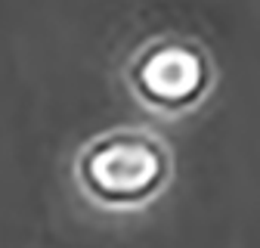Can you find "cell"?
<instances>
[{
	"mask_svg": "<svg viewBox=\"0 0 260 248\" xmlns=\"http://www.w3.org/2000/svg\"><path fill=\"white\" fill-rule=\"evenodd\" d=\"M171 149L146 128H112L81 146L78 186L103 208H140L171 180Z\"/></svg>",
	"mask_w": 260,
	"mask_h": 248,
	"instance_id": "6da1fadb",
	"label": "cell"
},
{
	"mask_svg": "<svg viewBox=\"0 0 260 248\" xmlns=\"http://www.w3.org/2000/svg\"><path fill=\"white\" fill-rule=\"evenodd\" d=\"M130 87L155 109H189L211 87V56L192 38L161 35L137 50L127 66Z\"/></svg>",
	"mask_w": 260,
	"mask_h": 248,
	"instance_id": "7a4b0ae2",
	"label": "cell"
}]
</instances>
